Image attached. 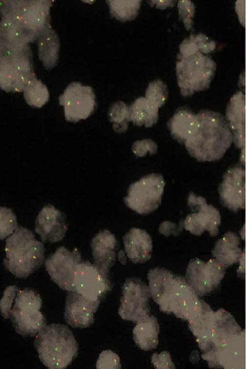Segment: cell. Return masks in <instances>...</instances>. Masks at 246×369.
<instances>
[{
  "label": "cell",
  "mask_w": 246,
  "mask_h": 369,
  "mask_svg": "<svg viewBox=\"0 0 246 369\" xmlns=\"http://www.w3.org/2000/svg\"><path fill=\"white\" fill-rule=\"evenodd\" d=\"M188 322L209 366L244 368L245 333L229 312L223 309L214 312L200 300Z\"/></svg>",
  "instance_id": "cell-1"
},
{
  "label": "cell",
  "mask_w": 246,
  "mask_h": 369,
  "mask_svg": "<svg viewBox=\"0 0 246 369\" xmlns=\"http://www.w3.org/2000/svg\"><path fill=\"white\" fill-rule=\"evenodd\" d=\"M148 279L150 294L161 311L187 320L197 311L200 300L183 277L157 267L149 270Z\"/></svg>",
  "instance_id": "cell-2"
},
{
  "label": "cell",
  "mask_w": 246,
  "mask_h": 369,
  "mask_svg": "<svg viewBox=\"0 0 246 369\" xmlns=\"http://www.w3.org/2000/svg\"><path fill=\"white\" fill-rule=\"evenodd\" d=\"M196 115L197 127L184 144L186 149L200 161L220 159L233 141L226 120L219 113L210 110H202Z\"/></svg>",
  "instance_id": "cell-3"
},
{
  "label": "cell",
  "mask_w": 246,
  "mask_h": 369,
  "mask_svg": "<svg viewBox=\"0 0 246 369\" xmlns=\"http://www.w3.org/2000/svg\"><path fill=\"white\" fill-rule=\"evenodd\" d=\"M35 77L28 44L0 33V88L6 92H22Z\"/></svg>",
  "instance_id": "cell-4"
},
{
  "label": "cell",
  "mask_w": 246,
  "mask_h": 369,
  "mask_svg": "<svg viewBox=\"0 0 246 369\" xmlns=\"http://www.w3.org/2000/svg\"><path fill=\"white\" fill-rule=\"evenodd\" d=\"M50 1H0L2 18L28 44L50 27Z\"/></svg>",
  "instance_id": "cell-5"
},
{
  "label": "cell",
  "mask_w": 246,
  "mask_h": 369,
  "mask_svg": "<svg viewBox=\"0 0 246 369\" xmlns=\"http://www.w3.org/2000/svg\"><path fill=\"white\" fill-rule=\"evenodd\" d=\"M34 345L41 361L51 369L66 368L78 351L72 331L67 326L59 323L45 325L37 334Z\"/></svg>",
  "instance_id": "cell-6"
},
{
  "label": "cell",
  "mask_w": 246,
  "mask_h": 369,
  "mask_svg": "<svg viewBox=\"0 0 246 369\" xmlns=\"http://www.w3.org/2000/svg\"><path fill=\"white\" fill-rule=\"evenodd\" d=\"M5 267L15 277L26 278L42 264L45 249L27 228L18 227L6 241Z\"/></svg>",
  "instance_id": "cell-7"
},
{
  "label": "cell",
  "mask_w": 246,
  "mask_h": 369,
  "mask_svg": "<svg viewBox=\"0 0 246 369\" xmlns=\"http://www.w3.org/2000/svg\"><path fill=\"white\" fill-rule=\"evenodd\" d=\"M176 73L181 94L188 96L208 88L216 71V64L201 52L178 57Z\"/></svg>",
  "instance_id": "cell-8"
},
{
  "label": "cell",
  "mask_w": 246,
  "mask_h": 369,
  "mask_svg": "<svg viewBox=\"0 0 246 369\" xmlns=\"http://www.w3.org/2000/svg\"><path fill=\"white\" fill-rule=\"evenodd\" d=\"M42 305V298L36 291L18 289L9 317L18 334L33 336L45 326V317L40 311Z\"/></svg>",
  "instance_id": "cell-9"
},
{
  "label": "cell",
  "mask_w": 246,
  "mask_h": 369,
  "mask_svg": "<svg viewBox=\"0 0 246 369\" xmlns=\"http://www.w3.org/2000/svg\"><path fill=\"white\" fill-rule=\"evenodd\" d=\"M165 186L161 175L149 174L130 186L124 201L129 208L139 214H149L160 204Z\"/></svg>",
  "instance_id": "cell-10"
},
{
  "label": "cell",
  "mask_w": 246,
  "mask_h": 369,
  "mask_svg": "<svg viewBox=\"0 0 246 369\" xmlns=\"http://www.w3.org/2000/svg\"><path fill=\"white\" fill-rule=\"evenodd\" d=\"M149 287L138 278L127 279L123 285L118 313L124 320L137 322L149 315Z\"/></svg>",
  "instance_id": "cell-11"
},
{
  "label": "cell",
  "mask_w": 246,
  "mask_h": 369,
  "mask_svg": "<svg viewBox=\"0 0 246 369\" xmlns=\"http://www.w3.org/2000/svg\"><path fill=\"white\" fill-rule=\"evenodd\" d=\"M111 289L108 273L88 261L77 264L73 279V291L91 300L100 301Z\"/></svg>",
  "instance_id": "cell-12"
},
{
  "label": "cell",
  "mask_w": 246,
  "mask_h": 369,
  "mask_svg": "<svg viewBox=\"0 0 246 369\" xmlns=\"http://www.w3.org/2000/svg\"><path fill=\"white\" fill-rule=\"evenodd\" d=\"M188 204L194 212L189 214L184 220V229L195 235H200L207 231L212 236L219 232L221 217L219 211L207 203L205 198L190 193Z\"/></svg>",
  "instance_id": "cell-13"
},
{
  "label": "cell",
  "mask_w": 246,
  "mask_h": 369,
  "mask_svg": "<svg viewBox=\"0 0 246 369\" xmlns=\"http://www.w3.org/2000/svg\"><path fill=\"white\" fill-rule=\"evenodd\" d=\"M225 269L215 259L204 262L198 258L192 259L186 270V281L197 295L210 293L223 278Z\"/></svg>",
  "instance_id": "cell-14"
},
{
  "label": "cell",
  "mask_w": 246,
  "mask_h": 369,
  "mask_svg": "<svg viewBox=\"0 0 246 369\" xmlns=\"http://www.w3.org/2000/svg\"><path fill=\"white\" fill-rule=\"evenodd\" d=\"M95 96L93 89L77 82L68 85L59 97L64 107L65 116L69 121L77 122L88 117L93 112Z\"/></svg>",
  "instance_id": "cell-15"
},
{
  "label": "cell",
  "mask_w": 246,
  "mask_h": 369,
  "mask_svg": "<svg viewBox=\"0 0 246 369\" xmlns=\"http://www.w3.org/2000/svg\"><path fill=\"white\" fill-rule=\"evenodd\" d=\"M81 256L77 250L70 251L64 247L58 248L45 262L46 269L51 279L59 288L73 291V279Z\"/></svg>",
  "instance_id": "cell-16"
},
{
  "label": "cell",
  "mask_w": 246,
  "mask_h": 369,
  "mask_svg": "<svg viewBox=\"0 0 246 369\" xmlns=\"http://www.w3.org/2000/svg\"><path fill=\"white\" fill-rule=\"evenodd\" d=\"M222 203L232 211L245 207V170L240 166L229 169L219 188Z\"/></svg>",
  "instance_id": "cell-17"
},
{
  "label": "cell",
  "mask_w": 246,
  "mask_h": 369,
  "mask_svg": "<svg viewBox=\"0 0 246 369\" xmlns=\"http://www.w3.org/2000/svg\"><path fill=\"white\" fill-rule=\"evenodd\" d=\"M99 303V301L88 299L75 291H68L64 313L66 322L73 327L90 326Z\"/></svg>",
  "instance_id": "cell-18"
},
{
  "label": "cell",
  "mask_w": 246,
  "mask_h": 369,
  "mask_svg": "<svg viewBox=\"0 0 246 369\" xmlns=\"http://www.w3.org/2000/svg\"><path fill=\"white\" fill-rule=\"evenodd\" d=\"M67 229L65 215L52 205L44 207L35 221V232L44 241L56 242L61 240Z\"/></svg>",
  "instance_id": "cell-19"
},
{
  "label": "cell",
  "mask_w": 246,
  "mask_h": 369,
  "mask_svg": "<svg viewBox=\"0 0 246 369\" xmlns=\"http://www.w3.org/2000/svg\"><path fill=\"white\" fill-rule=\"evenodd\" d=\"M226 121L237 147L245 150V95L241 91L230 98L226 110Z\"/></svg>",
  "instance_id": "cell-20"
},
{
  "label": "cell",
  "mask_w": 246,
  "mask_h": 369,
  "mask_svg": "<svg viewBox=\"0 0 246 369\" xmlns=\"http://www.w3.org/2000/svg\"><path fill=\"white\" fill-rule=\"evenodd\" d=\"M91 246L95 264L108 273L116 258L117 241L115 236L108 230L102 231L93 238Z\"/></svg>",
  "instance_id": "cell-21"
},
{
  "label": "cell",
  "mask_w": 246,
  "mask_h": 369,
  "mask_svg": "<svg viewBox=\"0 0 246 369\" xmlns=\"http://www.w3.org/2000/svg\"><path fill=\"white\" fill-rule=\"evenodd\" d=\"M125 249L134 263H143L151 258L153 244L149 234L144 230L132 228L124 237Z\"/></svg>",
  "instance_id": "cell-22"
},
{
  "label": "cell",
  "mask_w": 246,
  "mask_h": 369,
  "mask_svg": "<svg viewBox=\"0 0 246 369\" xmlns=\"http://www.w3.org/2000/svg\"><path fill=\"white\" fill-rule=\"evenodd\" d=\"M240 239L233 232H228L217 241L212 255L224 269L239 261L244 251L239 247Z\"/></svg>",
  "instance_id": "cell-23"
},
{
  "label": "cell",
  "mask_w": 246,
  "mask_h": 369,
  "mask_svg": "<svg viewBox=\"0 0 246 369\" xmlns=\"http://www.w3.org/2000/svg\"><path fill=\"white\" fill-rule=\"evenodd\" d=\"M163 105L154 98L145 96L137 98L129 107L130 121L137 126L151 127L158 119V109Z\"/></svg>",
  "instance_id": "cell-24"
},
{
  "label": "cell",
  "mask_w": 246,
  "mask_h": 369,
  "mask_svg": "<svg viewBox=\"0 0 246 369\" xmlns=\"http://www.w3.org/2000/svg\"><path fill=\"white\" fill-rule=\"evenodd\" d=\"M197 125L196 115L185 108L178 109L168 121V128L173 137L185 142L195 131Z\"/></svg>",
  "instance_id": "cell-25"
},
{
  "label": "cell",
  "mask_w": 246,
  "mask_h": 369,
  "mask_svg": "<svg viewBox=\"0 0 246 369\" xmlns=\"http://www.w3.org/2000/svg\"><path fill=\"white\" fill-rule=\"evenodd\" d=\"M159 326L156 318L153 316L136 322L133 330V339L141 350L149 351L156 347L158 343Z\"/></svg>",
  "instance_id": "cell-26"
},
{
  "label": "cell",
  "mask_w": 246,
  "mask_h": 369,
  "mask_svg": "<svg viewBox=\"0 0 246 369\" xmlns=\"http://www.w3.org/2000/svg\"><path fill=\"white\" fill-rule=\"evenodd\" d=\"M38 55L46 69L56 66L59 50V40L56 32L51 27L46 29L38 38Z\"/></svg>",
  "instance_id": "cell-27"
},
{
  "label": "cell",
  "mask_w": 246,
  "mask_h": 369,
  "mask_svg": "<svg viewBox=\"0 0 246 369\" xmlns=\"http://www.w3.org/2000/svg\"><path fill=\"white\" fill-rule=\"evenodd\" d=\"M216 47V42L210 39L205 34H192L180 44L178 57L190 56L197 52L207 54L213 51Z\"/></svg>",
  "instance_id": "cell-28"
},
{
  "label": "cell",
  "mask_w": 246,
  "mask_h": 369,
  "mask_svg": "<svg viewBox=\"0 0 246 369\" xmlns=\"http://www.w3.org/2000/svg\"><path fill=\"white\" fill-rule=\"evenodd\" d=\"M23 91L27 104L33 107L41 108L47 102L49 98V93L47 87L36 77L29 81Z\"/></svg>",
  "instance_id": "cell-29"
},
{
  "label": "cell",
  "mask_w": 246,
  "mask_h": 369,
  "mask_svg": "<svg viewBox=\"0 0 246 369\" xmlns=\"http://www.w3.org/2000/svg\"><path fill=\"white\" fill-rule=\"evenodd\" d=\"M110 13L121 21L133 19L138 14L141 1H108Z\"/></svg>",
  "instance_id": "cell-30"
},
{
  "label": "cell",
  "mask_w": 246,
  "mask_h": 369,
  "mask_svg": "<svg viewBox=\"0 0 246 369\" xmlns=\"http://www.w3.org/2000/svg\"><path fill=\"white\" fill-rule=\"evenodd\" d=\"M109 117L113 123L114 130L121 133L128 128V121H130L129 107L122 101H117L110 107Z\"/></svg>",
  "instance_id": "cell-31"
},
{
  "label": "cell",
  "mask_w": 246,
  "mask_h": 369,
  "mask_svg": "<svg viewBox=\"0 0 246 369\" xmlns=\"http://www.w3.org/2000/svg\"><path fill=\"white\" fill-rule=\"evenodd\" d=\"M17 221L12 210L5 207H0V239H4L11 235L16 229Z\"/></svg>",
  "instance_id": "cell-32"
},
{
  "label": "cell",
  "mask_w": 246,
  "mask_h": 369,
  "mask_svg": "<svg viewBox=\"0 0 246 369\" xmlns=\"http://www.w3.org/2000/svg\"><path fill=\"white\" fill-rule=\"evenodd\" d=\"M97 368H120L119 356L111 350L102 351L97 360Z\"/></svg>",
  "instance_id": "cell-33"
},
{
  "label": "cell",
  "mask_w": 246,
  "mask_h": 369,
  "mask_svg": "<svg viewBox=\"0 0 246 369\" xmlns=\"http://www.w3.org/2000/svg\"><path fill=\"white\" fill-rule=\"evenodd\" d=\"M18 289L15 285L8 286L0 300V311L3 317L9 318L11 309Z\"/></svg>",
  "instance_id": "cell-34"
},
{
  "label": "cell",
  "mask_w": 246,
  "mask_h": 369,
  "mask_svg": "<svg viewBox=\"0 0 246 369\" xmlns=\"http://www.w3.org/2000/svg\"><path fill=\"white\" fill-rule=\"evenodd\" d=\"M178 9L180 18L182 19L186 28L189 30L193 25L195 7L190 1H179L178 2Z\"/></svg>",
  "instance_id": "cell-35"
},
{
  "label": "cell",
  "mask_w": 246,
  "mask_h": 369,
  "mask_svg": "<svg viewBox=\"0 0 246 369\" xmlns=\"http://www.w3.org/2000/svg\"><path fill=\"white\" fill-rule=\"evenodd\" d=\"M134 153L138 157L144 156L148 152L154 154L157 152V146L156 144L150 139L137 141L132 146Z\"/></svg>",
  "instance_id": "cell-36"
},
{
  "label": "cell",
  "mask_w": 246,
  "mask_h": 369,
  "mask_svg": "<svg viewBox=\"0 0 246 369\" xmlns=\"http://www.w3.org/2000/svg\"><path fill=\"white\" fill-rule=\"evenodd\" d=\"M152 363L157 368H175L171 356L167 352H162L159 354H154L152 357Z\"/></svg>",
  "instance_id": "cell-37"
},
{
  "label": "cell",
  "mask_w": 246,
  "mask_h": 369,
  "mask_svg": "<svg viewBox=\"0 0 246 369\" xmlns=\"http://www.w3.org/2000/svg\"><path fill=\"white\" fill-rule=\"evenodd\" d=\"M245 1H238L236 3V10L237 13L239 16V18L241 24H244V8H245Z\"/></svg>",
  "instance_id": "cell-38"
},
{
  "label": "cell",
  "mask_w": 246,
  "mask_h": 369,
  "mask_svg": "<svg viewBox=\"0 0 246 369\" xmlns=\"http://www.w3.org/2000/svg\"><path fill=\"white\" fill-rule=\"evenodd\" d=\"M152 3H154L157 7L159 8H166V7L172 6L174 4L175 1H151Z\"/></svg>",
  "instance_id": "cell-39"
},
{
  "label": "cell",
  "mask_w": 246,
  "mask_h": 369,
  "mask_svg": "<svg viewBox=\"0 0 246 369\" xmlns=\"http://www.w3.org/2000/svg\"><path fill=\"white\" fill-rule=\"evenodd\" d=\"M118 257L119 260L121 259L119 261L121 262H126V257H125L124 253L122 251H120L118 254Z\"/></svg>",
  "instance_id": "cell-40"
}]
</instances>
